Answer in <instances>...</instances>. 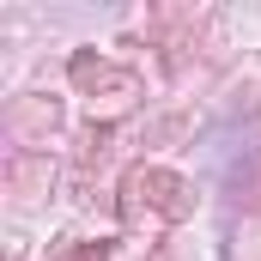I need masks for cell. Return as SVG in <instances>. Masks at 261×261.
<instances>
[{"label": "cell", "mask_w": 261, "mask_h": 261, "mask_svg": "<svg viewBox=\"0 0 261 261\" xmlns=\"http://www.w3.org/2000/svg\"><path fill=\"white\" fill-rule=\"evenodd\" d=\"M6 176H12V189H18V195H37V189H49V176H55V170H49V158H43V152H31V158H12V170H6Z\"/></svg>", "instance_id": "7a4b0ae2"}, {"label": "cell", "mask_w": 261, "mask_h": 261, "mask_svg": "<svg viewBox=\"0 0 261 261\" xmlns=\"http://www.w3.org/2000/svg\"><path fill=\"white\" fill-rule=\"evenodd\" d=\"M134 189H152V206L170 213V219H182V213L195 206V200H189V182H176V176H164V170H140Z\"/></svg>", "instance_id": "6da1fadb"}, {"label": "cell", "mask_w": 261, "mask_h": 261, "mask_svg": "<svg viewBox=\"0 0 261 261\" xmlns=\"http://www.w3.org/2000/svg\"><path fill=\"white\" fill-rule=\"evenodd\" d=\"M18 128H55V103H24L18 110Z\"/></svg>", "instance_id": "3957f363"}]
</instances>
